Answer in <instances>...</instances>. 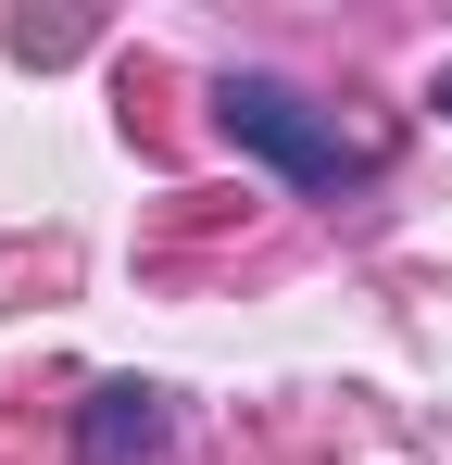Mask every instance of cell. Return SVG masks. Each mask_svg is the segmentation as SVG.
<instances>
[{"label": "cell", "mask_w": 452, "mask_h": 465, "mask_svg": "<svg viewBox=\"0 0 452 465\" xmlns=\"http://www.w3.org/2000/svg\"><path fill=\"white\" fill-rule=\"evenodd\" d=\"M440 114H452V64H440Z\"/></svg>", "instance_id": "obj_3"}, {"label": "cell", "mask_w": 452, "mask_h": 465, "mask_svg": "<svg viewBox=\"0 0 452 465\" xmlns=\"http://www.w3.org/2000/svg\"><path fill=\"white\" fill-rule=\"evenodd\" d=\"M214 126H226L251 163H277L290 189H314V202H339V189L377 176V139H352V126H339L314 88H290V76H226V88H214Z\"/></svg>", "instance_id": "obj_1"}, {"label": "cell", "mask_w": 452, "mask_h": 465, "mask_svg": "<svg viewBox=\"0 0 452 465\" xmlns=\"http://www.w3.org/2000/svg\"><path fill=\"white\" fill-rule=\"evenodd\" d=\"M151 440H163V390L151 378H101L88 390V440H75L88 465H139Z\"/></svg>", "instance_id": "obj_2"}]
</instances>
